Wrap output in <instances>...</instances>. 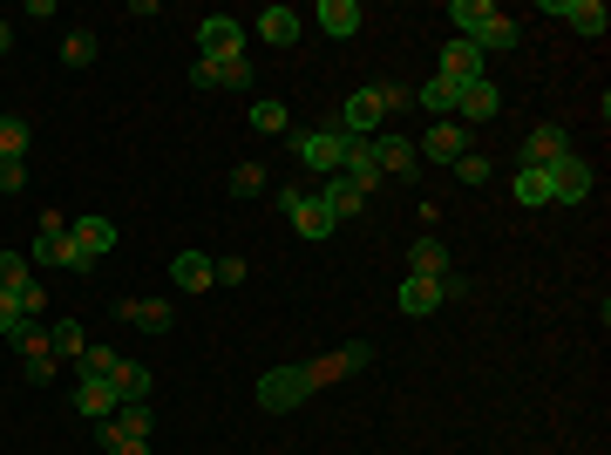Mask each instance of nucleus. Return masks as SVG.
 Here are the masks:
<instances>
[{
    "label": "nucleus",
    "instance_id": "1a4fd4ad",
    "mask_svg": "<svg viewBox=\"0 0 611 455\" xmlns=\"http://www.w3.org/2000/svg\"><path fill=\"white\" fill-rule=\"evenodd\" d=\"M503 109V96H496V82H469L463 88V96H455V116H448V123H463V130H476V123H489V116H496Z\"/></svg>",
    "mask_w": 611,
    "mask_h": 455
},
{
    "label": "nucleus",
    "instance_id": "473e14b6",
    "mask_svg": "<svg viewBox=\"0 0 611 455\" xmlns=\"http://www.w3.org/2000/svg\"><path fill=\"white\" fill-rule=\"evenodd\" d=\"M96 442H103V455H149V442H136V435H122L116 421H96Z\"/></svg>",
    "mask_w": 611,
    "mask_h": 455
},
{
    "label": "nucleus",
    "instance_id": "f704fd0d",
    "mask_svg": "<svg viewBox=\"0 0 611 455\" xmlns=\"http://www.w3.org/2000/svg\"><path fill=\"white\" fill-rule=\"evenodd\" d=\"M27 326H35V320L21 313V299H14V292H0V340H21Z\"/></svg>",
    "mask_w": 611,
    "mask_h": 455
},
{
    "label": "nucleus",
    "instance_id": "7ed1b4c3",
    "mask_svg": "<svg viewBox=\"0 0 611 455\" xmlns=\"http://www.w3.org/2000/svg\"><path fill=\"white\" fill-rule=\"evenodd\" d=\"M306 394H313L306 368H265V374H259V408H272V415H292Z\"/></svg>",
    "mask_w": 611,
    "mask_h": 455
},
{
    "label": "nucleus",
    "instance_id": "49530a36",
    "mask_svg": "<svg viewBox=\"0 0 611 455\" xmlns=\"http://www.w3.org/2000/svg\"><path fill=\"white\" fill-rule=\"evenodd\" d=\"M8 48H14V27H8V21H0V55H8Z\"/></svg>",
    "mask_w": 611,
    "mask_h": 455
},
{
    "label": "nucleus",
    "instance_id": "c03bdc74",
    "mask_svg": "<svg viewBox=\"0 0 611 455\" xmlns=\"http://www.w3.org/2000/svg\"><path fill=\"white\" fill-rule=\"evenodd\" d=\"M14 299H21V313H27V320H35V313H41V307H48V292H41V279H35V286H21V292H14Z\"/></svg>",
    "mask_w": 611,
    "mask_h": 455
},
{
    "label": "nucleus",
    "instance_id": "72a5a7b5",
    "mask_svg": "<svg viewBox=\"0 0 611 455\" xmlns=\"http://www.w3.org/2000/svg\"><path fill=\"white\" fill-rule=\"evenodd\" d=\"M116 368H122V354H116V347H82V374L116 381Z\"/></svg>",
    "mask_w": 611,
    "mask_h": 455
},
{
    "label": "nucleus",
    "instance_id": "a19ab883",
    "mask_svg": "<svg viewBox=\"0 0 611 455\" xmlns=\"http://www.w3.org/2000/svg\"><path fill=\"white\" fill-rule=\"evenodd\" d=\"M340 354H347V368H354V374H367V368H374V347H367V340H347Z\"/></svg>",
    "mask_w": 611,
    "mask_h": 455
},
{
    "label": "nucleus",
    "instance_id": "a211bd4d",
    "mask_svg": "<svg viewBox=\"0 0 611 455\" xmlns=\"http://www.w3.org/2000/svg\"><path fill=\"white\" fill-rule=\"evenodd\" d=\"M313 21L326 27L333 41H347V35H360V21H367V14H360V0H320V8H313Z\"/></svg>",
    "mask_w": 611,
    "mask_h": 455
},
{
    "label": "nucleus",
    "instance_id": "cd10ccee",
    "mask_svg": "<svg viewBox=\"0 0 611 455\" xmlns=\"http://www.w3.org/2000/svg\"><path fill=\"white\" fill-rule=\"evenodd\" d=\"M149 387H157V381H149L143 360H122V368H116V394H122V402H149Z\"/></svg>",
    "mask_w": 611,
    "mask_h": 455
},
{
    "label": "nucleus",
    "instance_id": "5701e85b",
    "mask_svg": "<svg viewBox=\"0 0 611 455\" xmlns=\"http://www.w3.org/2000/svg\"><path fill=\"white\" fill-rule=\"evenodd\" d=\"M292 225H299V238H333V231H340V218L320 204V191H306V204L292 211Z\"/></svg>",
    "mask_w": 611,
    "mask_h": 455
},
{
    "label": "nucleus",
    "instance_id": "412c9836",
    "mask_svg": "<svg viewBox=\"0 0 611 455\" xmlns=\"http://www.w3.org/2000/svg\"><path fill=\"white\" fill-rule=\"evenodd\" d=\"M170 286L177 292H211V259L204 252H177L170 259Z\"/></svg>",
    "mask_w": 611,
    "mask_h": 455
},
{
    "label": "nucleus",
    "instance_id": "ddd939ff",
    "mask_svg": "<svg viewBox=\"0 0 611 455\" xmlns=\"http://www.w3.org/2000/svg\"><path fill=\"white\" fill-rule=\"evenodd\" d=\"M543 14L550 21H571L577 27V35H604V0H543Z\"/></svg>",
    "mask_w": 611,
    "mask_h": 455
},
{
    "label": "nucleus",
    "instance_id": "e433bc0d",
    "mask_svg": "<svg viewBox=\"0 0 611 455\" xmlns=\"http://www.w3.org/2000/svg\"><path fill=\"white\" fill-rule=\"evenodd\" d=\"M265 191V164H238L231 170V197H259Z\"/></svg>",
    "mask_w": 611,
    "mask_h": 455
},
{
    "label": "nucleus",
    "instance_id": "2f4dec72",
    "mask_svg": "<svg viewBox=\"0 0 611 455\" xmlns=\"http://www.w3.org/2000/svg\"><path fill=\"white\" fill-rule=\"evenodd\" d=\"M354 368H347V354H320V360H306V381L313 387H333V381H347Z\"/></svg>",
    "mask_w": 611,
    "mask_h": 455
},
{
    "label": "nucleus",
    "instance_id": "9d476101",
    "mask_svg": "<svg viewBox=\"0 0 611 455\" xmlns=\"http://www.w3.org/2000/svg\"><path fill=\"white\" fill-rule=\"evenodd\" d=\"M442 75H448L455 88H469V82L489 75V55H482L476 41H455V35H448V48H442Z\"/></svg>",
    "mask_w": 611,
    "mask_h": 455
},
{
    "label": "nucleus",
    "instance_id": "c756f323",
    "mask_svg": "<svg viewBox=\"0 0 611 455\" xmlns=\"http://www.w3.org/2000/svg\"><path fill=\"white\" fill-rule=\"evenodd\" d=\"M48 347H55V360H82V320H55V333H48Z\"/></svg>",
    "mask_w": 611,
    "mask_h": 455
},
{
    "label": "nucleus",
    "instance_id": "c85d7f7f",
    "mask_svg": "<svg viewBox=\"0 0 611 455\" xmlns=\"http://www.w3.org/2000/svg\"><path fill=\"white\" fill-rule=\"evenodd\" d=\"M286 123H292V116H286L279 96H259V103H252V130H259V136H286Z\"/></svg>",
    "mask_w": 611,
    "mask_h": 455
},
{
    "label": "nucleus",
    "instance_id": "39448f33",
    "mask_svg": "<svg viewBox=\"0 0 611 455\" xmlns=\"http://www.w3.org/2000/svg\"><path fill=\"white\" fill-rule=\"evenodd\" d=\"M292 157L306 164L326 184V177H340V130H306V136H292Z\"/></svg>",
    "mask_w": 611,
    "mask_h": 455
},
{
    "label": "nucleus",
    "instance_id": "b1692460",
    "mask_svg": "<svg viewBox=\"0 0 611 455\" xmlns=\"http://www.w3.org/2000/svg\"><path fill=\"white\" fill-rule=\"evenodd\" d=\"M122 320H130V326H143V333H170V307H164V299H122V307H116Z\"/></svg>",
    "mask_w": 611,
    "mask_h": 455
},
{
    "label": "nucleus",
    "instance_id": "f03ea898",
    "mask_svg": "<svg viewBox=\"0 0 611 455\" xmlns=\"http://www.w3.org/2000/svg\"><path fill=\"white\" fill-rule=\"evenodd\" d=\"M394 109H408V88H354V96H347V109H340V130L347 136H381V123H387V116Z\"/></svg>",
    "mask_w": 611,
    "mask_h": 455
},
{
    "label": "nucleus",
    "instance_id": "393cba45",
    "mask_svg": "<svg viewBox=\"0 0 611 455\" xmlns=\"http://www.w3.org/2000/svg\"><path fill=\"white\" fill-rule=\"evenodd\" d=\"M455 96H463V88H455L448 75H428V82H421V96H415V103H421L428 116H435V123H448V116H455Z\"/></svg>",
    "mask_w": 611,
    "mask_h": 455
},
{
    "label": "nucleus",
    "instance_id": "6e6552de",
    "mask_svg": "<svg viewBox=\"0 0 611 455\" xmlns=\"http://www.w3.org/2000/svg\"><path fill=\"white\" fill-rule=\"evenodd\" d=\"M69 238H75L82 272H96V265L109 259V246H116V225H109V218H75V225H69Z\"/></svg>",
    "mask_w": 611,
    "mask_h": 455
},
{
    "label": "nucleus",
    "instance_id": "f257e3e1",
    "mask_svg": "<svg viewBox=\"0 0 611 455\" xmlns=\"http://www.w3.org/2000/svg\"><path fill=\"white\" fill-rule=\"evenodd\" d=\"M448 21H455V41H476L482 55L516 48V21H510L503 8H489V0H455Z\"/></svg>",
    "mask_w": 611,
    "mask_h": 455
},
{
    "label": "nucleus",
    "instance_id": "4c0bfd02",
    "mask_svg": "<svg viewBox=\"0 0 611 455\" xmlns=\"http://www.w3.org/2000/svg\"><path fill=\"white\" fill-rule=\"evenodd\" d=\"M61 55H69V69H88V62H96V35H88V27H75Z\"/></svg>",
    "mask_w": 611,
    "mask_h": 455
},
{
    "label": "nucleus",
    "instance_id": "37998d69",
    "mask_svg": "<svg viewBox=\"0 0 611 455\" xmlns=\"http://www.w3.org/2000/svg\"><path fill=\"white\" fill-rule=\"evenodd\" d=\"M299 204H306V191H299V184H279V191H272V211H286V218H292Z\"/></svg>",
    "mask_w": 611,
    "mask_h": 455
},
{
    "label": "nucleus",
    "instance_id": "f3484780",
    "mask_svg": "<svg viewBox=\"0 0 611 455\" xmlns=\"http://www.w3.org/2000/svg\"><path fill=\"white\" fill-rule=\"evenodd\" d=\"M558 157H571V143H564V130H558V123H543V130H530V136H524V164H530V170H550Z\"/></svg>",
    "mask_w": 611,
    "mask_h": 455
},
{
    "label": "nucleus",
    "instance_id": "4468645a",
    "mask_svg": "<svg viewBox=\"0 0 611 455\" xmlns=\"http://www.w3.org/2000/svg\"><path fill=\"white\" fill-rule=\"evenodd\" d=\"M442 299H448V286H442V279H415V272H408L402 292H394V307H402L408 320H428V313L442 307Z\"/></svg>",
    "mask_w": 611,
    "mask_h": 455
},
{
    "label": "nucleus",
    "instance_id": "423d86ee",
    "mask_svg": "<svg viewBox=\"0 0 611 455\" xmlns=\"http://www.w3.org/2000/svg\"><path fill=\"white\" fill-rule=\"evenodd\" d=\"M197 55H204V62H231V55H244V27L231 14L197 21Z\"/></svg>",
    "mask_w": 611,
    "mask_h": 455
},
{
    "label": "nucleus",
    "instance_id": "bb28decb",
    "mask_svg": "<svg viewBox=\"0 0 611 455\" xmlns=\"http://www.w3.org/2000/svg\"><path fill=\"white\" fill-rule=\"evenodd\" d=\"M109 421H116L122 435H136V442H149V429H157V408H149V402H122V408H116Z\"/></svg>",
    "mask_w": 611,
    "mask_h": 455
},
{
    "label": "nucleus",
    "instance_id": "0eeeda50",
    "mask_svg": "<svg viewBox=\"0 0 611 455\" xmlns=\"http://www.w3.org/2000/svg\"><path fill=\"white\" fill-rule=\"evenodd\" d=\"M585 197H591V164L571 149V157L550 164V204H585Z\"/></svg>",
    "mask_w": 611,
    "mask_h": 455
},
{
    "label": "nucleus",
    "instance_id": "79ce46f5",
    "mask_svg": "<svg viewBox=\"0 0 611 455\" xmlns=\"http://www.w3.org/2000/svg\"><path fill=\"white\" fill-rule=\"evenodd\" d=\"M455 170H463V177H469V184H489V164L476 157V149H463V157H455Z\"/></svg>",
    "mask_w": 611,
    "mask_h": 455
},
{
    "label": "nucleus",
    "instance_id": "4be33fe9",
    "mask_svg": "<svg viewBox=\"0 0 611 455\" xmlns=\"http://www.w3.org/2000/svg\"><path fill=\"white\" fill-rule=\"evenodd\" d=\"M408 272H415V279H448V246H442V238H415Z\"/></svg>",
    "mask_w": 611,
    "mask_h": 455
},
{
    "label": "nucleus",
    "instance_id": "a18cd8bd",
    "mask_svg": "<svg viewBox=\"0 0 611 455\" xmlns=\"http://www.w3.org/2000/svg\"><path fill=\"white\" fill-rule=\"evenodd\" d=\"M27 381H55V354H35V360H27Z\"/></svg>",
    "mask_w": 611,
    "mask_h": 455
},
{
    "label": "nucleus",
    "instance_id": "58836bf2",
    "mask_svg": "<svg viewBox=\"0 0 611 455\" xmlns=\"http://www.w3.org/2000/svg\"><path fill=\"white\" fill-rule=\"evenodd\" d=\"M14 191H27V164L21 157H0V197H14Z\"/></svg>",
    "mask_w": 611,
    "mask_h": 455
},
{
    "label": "nucleus",
    "instance_id": "9b49d317",
    "mask_svg": "<svg viewBox=\"0 0 611 455\" xmlns=\"http://www.w3.org/2000/svg\"><path fill=\"white\" fill-rule=\"evenodd\" d=\"M463 149H469V130H463V123H435V130H421L415 157H428V164H455Z\"/></svg>",
    "mask_w": 611,
    "mask_h": 455
},
{
    "label": "nucleus",
    "instance_id": "2eb2a0df",
    "mask_svg": "<svg viewBox=\"0 0 611 455\" xmlns=\"http://www.w3.org/2000/svg\"><path fill=\"white\" fill-rule=\"evenodd\" d=\"M75 408H82L88 421H109V415L122 408V394H116V381H96V374H82V381H75Z\"/></svg>",
    "mask_w": 611,
    "mask_h": 455
},
{
    "label": "nucleus",
    "instance_id": "dca6fc26",
    "mask_svg": "<svg viewBox=\"0 0 611 455\" xmlns=\"http://www.w3.org/2000/svg\"><path fill=\"white\" fill-rule=\"evenodd\" d=\"M191 82L197 88H244V82H252V62H244V55H231V62H204V55H197Z\"/></svg>",
    "mask_w": 611,
    "mask_h": 455
},
{
    "label": "nucleus",
    "instance_id": "aec40b11",
    "mask_svg": "<svg viewBox=\"0 0 611 455\" xmlns=\"http://www.w3.org/2000/svg\"><path fill=\"white\" fill-rule=\"evenodd\" d=\"M320 204H326L333 218L347 225V218H360V204H367V191H360V184H347V177H326V184H320Z\"/></svg>",
    "mask_w": 611,
    "mask_h": 455
},
{
    "label": "nucleus",
    "instance_id": "c9c22d12",
    "mask_svg": "<svg viewBox=\"0 0 611 455\" xmlns=\"http://www.w3.org/2000/svg\"><path fill=\"white\" fill-rule=\"evenodd\" d=\"M0 157H27V123L21 116H0Z\"/></svg>",
    "mask_w": 611,
    "mask_h": 455
},
{
    "label": "nucleus",
    "instance_id": "a878e982",
    "mask_svg": "<svg viewBox=\"0 0 611 455\" xmlns=\"http://www.w3.org/2000/svg\"><path fill=\"white\" fill-rule=\"evenodd\" d=\"M510 197H516V204H524V211H537V204H550V170H530V164H524V170H516V177H510Z\"/></svg>",
    "mask_w": 611,
    "mask_h": 455
},
{
    "label": "nucleus",
    "instance_id": "7c9ffc66",
    "mask_svg": "<svg viewBox=\"0 0 611 455\" xmlns=\"http://www.w3.org/2000/svg\"><path fill=\"white\" fill-rule=\"evenodd\" d=\"M35 286V265H27V252H0V292H21Z\"/></svg>",
    "mask_w": 611,
    "mask_h": 455
},
{
    "label": "nucleus",
    "instance_id": "20e7f679",
    "mask_svg": "<svg viewBox=\"0 0 611 455\" xmlns=\"http://www.w3.org/2000/svg\"><path fill=\"white\" fill-rule=\"evenodd\" d=\"M27 265H55V272H82L75 259V238H69V218H41V238H35V252H27Z\"/></svg>",
    "mask_w": 611,
    "mask_h": 455
},
{
    "label": "nucleus",
    "instance_id": "6ab92c4d",
    "mask_svg": "<svg viewBox=\"0 0 611 455\" xmlns=\"http://www.w3.org/2000/svg\"><path fill=\"white\" fill-rule=\"evenodd\" d=\"M299 27H306L299 8H279V0H272V8L259 14V35H265L272 48H292V41H299Z\"/></svg>",
    "mask_w": 611,
    "mask_h": 455
},
{
    "label": "nucleus",
    "instance_id": "f8f14e48",
    "mask_svg": "<svg viewBox=\"0 0 611 455\" xmlns=\"http://www.w3.org/2000/svg\"><path fill=\"white\" fill-rule=\"evenodd\" d=\"M367 157H374V170H415L421 157H415V136H394V130H381V136H367Z\"/></svg>",
    "mask_w": 611,
    "mask_h": 455
},
{
    "label": "nucleus",
    "instance_id": "ea45409f",
    "mask_svg": "<svg viewBox=\"0 0 611 455\" xmlns=\"http://www.w3.org/2000/svg\"><path fill=\"white\" fill-rule=\"evenodd\" d=\"M244 279V259H211V286H238Z\"/></svg>",
    "mask_w": 611,
    "mask_h": 455
}]
</instances>
